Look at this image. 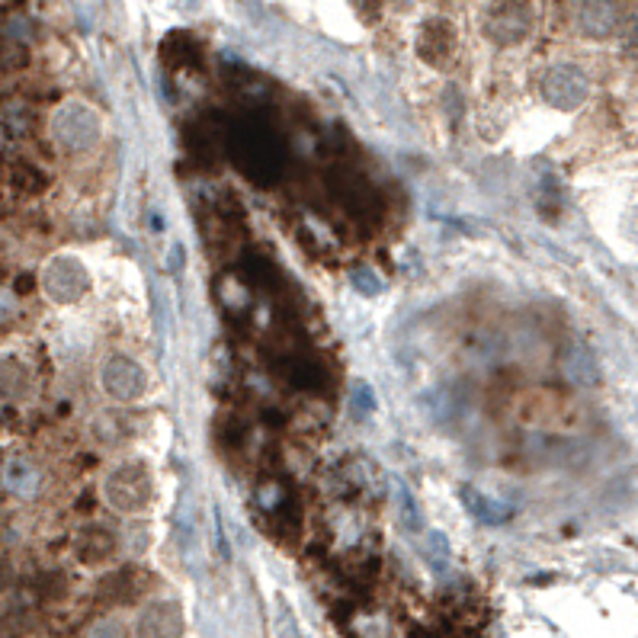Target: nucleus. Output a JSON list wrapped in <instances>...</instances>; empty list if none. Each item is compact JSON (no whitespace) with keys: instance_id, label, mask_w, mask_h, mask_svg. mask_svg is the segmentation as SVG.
Here are the masks:
<instances>
[{"instance_id":"3","label":"nucleus","mask_w":638,"mask_h":638,"mask_svg":"<svg viewBox=\"0 0 638 638\" xmlns=\"http://www.w3.org/2000/svg\"><path fill=\"white\" fill-rule=\"evenodd\" d=\"M593 84H590V74L575 64V61H559V64H549L542 81H539V94L549 107L555 110H578L587 103Z\"/></svg>"},{"instance_id":"5","label":"nucleus","mask_w":638,"mask_h":638,"mask_svg":"<svg viewBox=\"0 0 638 638\" xmlns=\"http://www.w3.org/2000/svg\"><path fill=\"white\" fill-rule=\"evenodd\" d=\"M629 10L623 0H578L575 26L584 39L590 42H610L626 36L629 29Z\"/></svg>"},{"instance_id":"6","label":"nucleus","mask_w":638,"mask_h":638,"mask_svg":"<svg viewBox=\"0 0 638 638\" xmlns=\"http://www.w3.org/2000/svg\"><path fill=\"white\" fill-rule=\"evenodd\" d=\"M100 385L113 402L132 405L148 392V372L132 356H110L100 369Z\"/></svg>"},{"instance_id":"9","label":"nucleus","mask_w":638,"mask_h":638,"mask_svg":"<svg viewBox=\"0 0 638 638\" xmlns=\"http://www.w3.org/2000/svg\"><path fill=\"white\" fill-rule=\"evenodd\" d=\"M417 52L427 64L443 68L456 52V26L450 20H440V16L427 20L424 29H420V39H417Z\"/></svg>"},{"instance_id":"8","label":"nucleus","mask_w":638,"mask_h":638,"mask_svg":"<svg viewBox=\"0 0 638 638\" xmlns=\"http://www.w3.org/2000/svg\"><path fill=\"white\" fill-rule=\"evenodd\" d=\"M183 633H186L183 610L174 600L148 603L135 623V638H183Z\"/></svg>"},{"instance_id":"1","label":"nucleus","mask_w":638,"mask_h":638,"mask_svg":"<svg viewBox=\"0 0 638 638\" xmlns=\"http://www.w3.org/2000/svg\"><path fill=\"white\" fill-rule=\"evenodd\" d=\"M103 498L110 501L113 511L125 514V517L145 514L155 498V478H151L148 463H142V459L119 463L103 481Z\"/></svg>"},{"instance_id":"4","label":"nucleus","mask_w":638,"mask_h":638,"mask_svg":"<svg viewBox=\"0 0 638 638\" xmlns=\"http://www.w3.org/2000/svg\"><path fill=\"white\" fill-rule=\"evenodd\" d=\"M536 29L529 0H494L484 13V36L494 46H523Z\"/></svg>"},{"instance_id":"15","label":"nucleus","mask_w":638,"mask_h":638,"mask_svg":"<svg viewBox=\"0 0 638 638\" xmlns=\"http://www.w3.org/2000/svg\"><path fill=\"white\" fill-rule=\"evenodd\" d=\"M16 315V302H13V295L10 292H0V324L3 321H10Z\"/></svg>"},{"instance_id":"10","label":"nucleus","mask_w":638,"mask_h":638,"mask_svg":"<svg viewBox=\"0 0 638 638\" xmlns=\"http://www.w3.org/2000/svg\"><path fill=\"white\" fill-rule=\"evenodd\" d=\"M77 555L87 565H103L116 555V536L103 526H87L77 542Z\"/></svg>"},{"instance_id":"13","label":"nucleus","mask_w":638,"mask_h":638,"mask_svg":"<svg viewBox=\"0 0 638 638\" xmlns=\"http://www.w3.org/2000/svg\"><path fill=\"white\" fill-rule=\"evenodd\" d=\"M349 407H353V414L366 417L369 410H376V392L366 382H353L349 385Z\"/></svg>"},{"instance_id":"2","label":"nucleus","mask_w":638,"mask_h":638,"mask_svg":"<svg viewBox=\"0 0 638 638\" xmlns=\"http://www.w3.org/2000/svg\"><path fill=\"white\" fill-rule=\"evenodd\" d=\"M100 135H103V119L94 107L81 100L61 103L52 116V138L64 151H87L100 142Z\"/></svg>"},{"instance_id":"12","label":"nucleus","mask_w":638,"mask_h":638,"mask_svg":"<svg viewBox=\"0 0 638 638\" xmlns=\"http://www.w3.org/2000/svg\"><path fill=\"white\" fill-rule=\"evenodd\" d=\"M463 501H465V507H468L478 520H484V523H501L507 514H511L504 504L491 501L488 494H481V491H475V488H463Z\"/></svg>"},{"instance_id":"7","label":"nucleus","mask_w":638,"mask_h":638,"mask_svg":"<svg viewBox=\"0 0 638 638\" xmlns=\"http://www.w3.org/2000/svg\"><path fill=\"white\" fill-rule=\"evenodd\" d=\"M42 290L52 302L59 305H71L77 298H84L90 290V277L84 270V263L77 257H68L61 254L56 260H49L46 273H42Z\"/></svg>"},{"instance_id":"14","label":"nucleus","mask_w":638,"mask_h":638,"mask_svg":"<svg viewBox=\"0 0 638 638\" xmlns=\"http://www.w3.org/2000/svg\"><path fill=\"white\" fill-rule=\"evenodd\" d=\"M353 286L359 292H366V295H376V292L385 290V283H382L372 270H356V273H353Z\"/></svg>"},{"instance_id":"11","label":"nucleus","mask_w":638,"mask_h":638,"mask_svg":"<svg viewBox=\"0 0 638 638\" xmlns=\"http://www.w3.org/2000/svg\"><path fill=\"white\" fill-rule=\"evenodd\" d=\"M3 481H7V488L13 491V494H33L36 488H39V471H36V465L29 463V459H23V456H16V459H10L7 468H3Z\"/></svg>"}]
</instances>
